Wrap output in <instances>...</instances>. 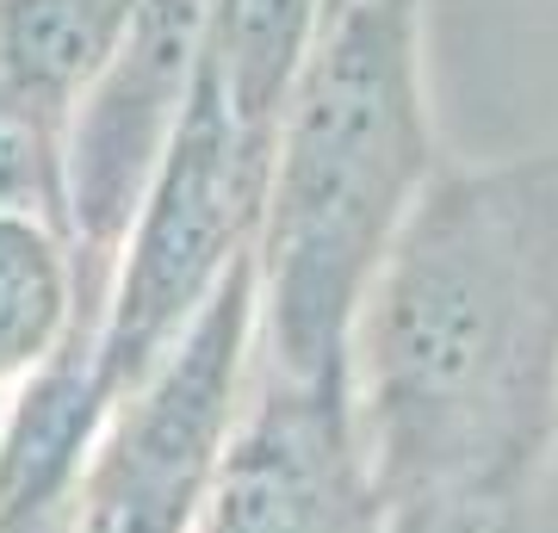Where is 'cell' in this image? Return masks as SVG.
<instances>
[{
  "instance_id": "cell-4",
  "label": "cell",
  "mask_w": 558,
  "mask_h": 533,
  "mask_svg": "<svg viewBox=\"0 0 558 533\" xmlns=\"http://www.w3.org/2000/svg\"><path fill=\"white\" fill-rule=\"evenodd\" d=\"M255 366V255L131 397L106 410L62 533H193Z\"/></svg>"
},
{
  "instance_id": "cell-3",
  "label": "cell",
  "mask_w": 558,
  "mask_h": 533,
  "mask_svg": "<svg viewBox=\"0 0 558 533\" xmlns=\"http://www.w3.org/2000/svg\"><path fill=\"white\" fill-rule=\"evenodd\" d=\"M267 161H274V137L248 131L230 112L218 69L205 57L174 143L143 193V211L131 218V255L100 336L106 410L174 354V341L199 323V311L223 292V279L255 255Z\"/></svg>"
},
{
  "instance_id": "cell-2",
  "label": "cell",
  "mask_w": 558,
  "mask_h": 533,
  "mask_svg": "<svg viewBox=\"0 0 558 533\" xmlns=\"http://www.w3.org/2000/svg\"><path fill=\"white\" fill-rule=\"evenodd\" d=\"M440 174L422 0H336L274 124L255 230V366L348 378L360 298Z\"/></svg>"
},
{
  "instance_id": "cell-6",
  "label": "cell",
  "mask_w": 558,
  "mask_h": 533,
  "mask_svg": "<svg viewBox=\"0 0 558 533\" xmlns=\"http://www.w3.org/2000/svg\"><path fill=\"white\" fill-rule=\"evenodd\" d=\"M131 0H0V99L20 112H69L100 81Z\"/></svg>"
},
{
  "instance_id": "cell-1",
  "label": "cell",
  "mask_w": 558,
  "mask_h": 533,
  "mask_svg": "<svg viewBox=\"0 0 558 533\" xmlns=\"http://www.w3.org/2000/svg\"><path fill=\"white\" fill-rule=\"evenodd\" d=\"M379 514L558 472V143L440 161L348 336Z\"/></svg>"
},
{
  "instance_id": "cell-7",
  "label": "cell",
  "mask_w": 558,
  "mask_h": 533,
  "mask_svg": "<svg viewBox=\"0 0 558 533\" xmlns=\"http://www.w3.org/2000/svg\"><path fill=\"white\" fill-rule=\"evenodd\" d=\"M329 0H211V44L205 57L218 87L248 131L274 137L286 94L299 81Z\"/></svg>"
},
{
  "instance_id": "cell-8",
  "label": "cell",
  "mask_w": 558,
  "mask_h": 533,
  "mask_svg": "<svg viewBox=\"0 0 558 533\" xmlns=\"http://www.w3.org/2000/svg\"><path fill=\"white\" fill-rule=\"evenodd\" d=\"M69 323V274L32 211H0V385L44 373Z\"/></svg>"
},
{
  "instance_id": "cell-9",
  "label": "cell",
  "mask_w": 558,
  "mask_h": 533,
  "mask_svg": "<svg viewBox=\"0 0 558 533\" xmlns=\"http://www.w3.org/2000/svg\"><path fill=\"white\" fill-rule=\"evenodd\" d=\"M379 533H558V472H546L527 490L379 514Z\"/></svg>"
},
{
  "instance_id": "cell-10",
  "label": "cell",
  "mask_w": 558,
  "mask_h": 533,
  "mask_svg": "<svg viewBox=\"0 0 558 533\" xmlns=\"http://www.w3.org/2000/svg\"><path fill=\"white\" fill-rule=\"evenodd\" d=\"M329 7H336V0H329Z\"/></svg>"
},
{
  "instance_id": "cell-5",
  "label": "cell",
  "mask_w": 558,
  "mask_h": 533,
  "mask_svg": "<svg viewBox=\"0 0 558 533\" xmlns=\"http://www.w3.org/2000/svg\"><path fill=\"white\" fill-rule=\"evenodd\" d=\"M193 533H379L348 378H279L248 366L242 415Z\"/></svg>"
}]
</instances>
